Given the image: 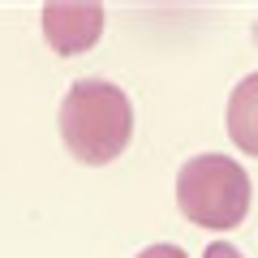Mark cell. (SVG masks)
I'll return each mask as SVG.
<instances>
[{"mask_svg":"<svg viewBox=\"0 0 258 258\" xmlns=\"http://www.w3.org/2000/svg\"><path fill=\"white\" fill-rule=\"evenodd\" d=\"M203 258H241V249L237 245H228V241H215V245H207V254Z\"/></svg>","mask_w":258,"mask_h":258,"instance_id":"8992f818","label":"cell"},{"mask_svg":"<svg viewBox=\"0 0 258 258\" xmlns=\"http://www.w3.org/2000/svg\"><path fill=\"white\" fill-rule=\"evenodd\" d=\"M254 35H258V26H254Z\"/></svg>","mask_w":258,"mask_h":258,"instance_id":"52a82bcc","label":"cell"},{"mask_svg":"<svg viewBox=\"0 0 258 258\" xmlns=\"http://www.w3.org/2000/svg\"><path fill=\"white\" fill-rule=\"evenodd\" d=\"M129 134H134V108L116 82L82 78L69 86L60 103V138L78 164L86 168L112 164L129 147Z\"/></svg>","mask_w":258,"mask_h":258,"instance_id":"6da1fadb","label":"cell"},{"mask_svg":"<svg viewBox=\"0 0 258 258\" xmlns=\"http://www.w3.org/2000/svg\"><path fill=\"white\" fill-rule=\"evenodd\" d=\"M103 35L99 0H47L43 5V39L56 56H82Z\"/></svg>","mask_w":258,"mask_h":258,"instance_id":"3957f363","label":"cell"},{"mask_svg":"<svg viewBox=\"0 0 258 258\" xmlns=\"http://www.w3.org/2000/svg\"><path fill=\"white\" fill-rule=\"evenodd\" d=\"M138 258H189V254H185L181 245H147Z\"/></svg>","mask_w":258,"mask_h":258,"instance_id":"5b68a950","label":"cell"},{"mask_svg":"<svg viewBox=\"0 0 258 258\" xmlns=\"http://www.w3.org/2000/svg\"><path fill=\"white\" fill-rule=\"evenodd\" d=\"M176 207L198 228L228 232L249 215V176L228 155H194L176 172Z\"/></svg>","mask_w":258,"mask_h":258,"instance_id":"7a4b0ae2","label":"cell"},{"mask_svg":"<svg viewBox=\"0 0 258 258\" xmlns=\"http://www.w3.org/2000/svg\"><path fill=\"white\" fill-rule=\"evenodd\" d=\"M228 138L245 155H258V74L241 78L228 95Z\"/></svg>","mask_w":258,"mask_h":258,"instance_id":"277c9868","label":"cell"}]
</instances>
